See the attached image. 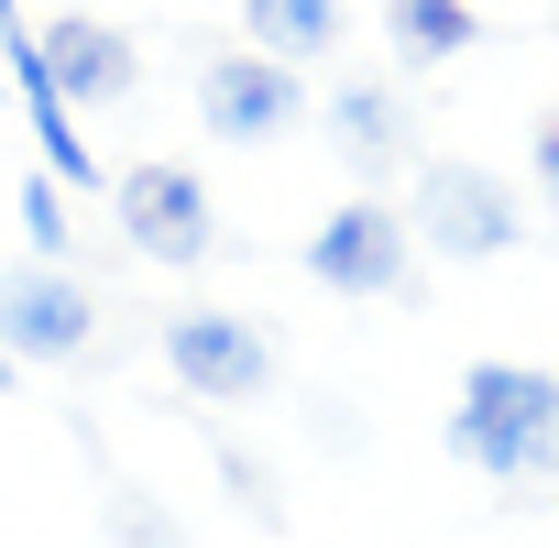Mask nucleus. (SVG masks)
<instances>
[{
  "label": "nucleus",
  "instance_id": "nucleus-1",
  "mask_svg": "<svg viewBox=\"0 0 559 548\" xmlns=\"http://www.w3.org/2000/svg\"><path fill=\"white\" fill-rule=\"evenodd\" d=\"M450 450L483 483H559V373L472 362L461 395H450Z\"/></svg>",
  "mask_w": 559,
  "mask_h": 548
},
{
  "label": "nucleus",
  "instance_id": "nucleus-2",
  "mask_svg": "<svg viewBox=\"0 0 559 548\" xmlns=\"http://www.w3.org/2000/svg\"><path fill=\"white\" fill-rule=\"evenodd\" d=\"M406 230H417V252H439V263H504V252L526 241V198H515L493 165H472V154H428L417 187H406Z\"/></svg>",
  "mask_w": 559,
  "mask_h": 548
},
{
  "label": "nucleus",
  "instance_id": "nucleus-3",
  "mask_svg": "<svg viewBox=\"0 0 559 548\" xmlns=\"http://www.w3.org/2000/svg\"><path fill=\"white\" fill-rule=\"evenodd\" d=\"M308 274L330 297H406L417 286V230L395 198H341L319 230H308Z\"/></svg>",
  "mask_w": 559,
  "mask_h": 548
},
{
  "label": "nucleus",
  "instance_id": "nucleus-4",
  "mask_svg": "<svg viewBox=\"0 0 559 548\" xmlns=\"http://www.w3.org/2000/svg\"><path fill=\"white\" fill-rule=\"evenodd\" d=\"M165 373L198 406H252V395H274V341L241 308H176L165 319Z\"/></svg>",
  "mask_w": 559,
  "mask_h": 548
},
{
  "label": "nucleus",
  "instance_id": "nucleus-5",
  "mask_svg": "<svg viewBox=\"0 0 559 548\" xmlns=\"http://www.w3.org/2000/svg\"><path fill=\"white\" fill-rule=\"evenodd\" d=\"M319 132H330V154H341L352 198H384V187L417 165V110H406V88H395V78H341V88L319 99Z\"/></svg>",
  "mask_w": 559,
  "mask_h": 548
},
{
  "label": "nucleus",
  "instance_id": "nucleus-6",
  "mask_svg": "<svg viewBox=\"0 0 559 548\" xmlns=\"http://www.w3.org/2000/svg\"><path fill=\"white\" fill-rule=\"evenodd\" d=\"M110 219L143 263H209L219 252V198L198 187V165H132L110 187Z\"/></svg>",
  "mask_w": 559,
  "mask_h": 548
},
{
  "label": "nucleus",
  "instance_id": "nucleus-7",
  "mask_svg": "<svg viewBox=\"0 0 559 548\" xmlns=\"http://www.w3.org/2000/svg\"><path fill=\"white\" fill-rule=\"evenodd\" d=\"M198 121H209V143H286L297 121H308V78L297 67H274V56H209L198 67Z\"/></svg>",
  "mask_w": 559,
  "mask_h": 548
},
{
  "label": "nucleus",
  "instance_id": "nucleus-8",
  "mask_svg": "<svg viewBox=\"0 0 559 548\" xmlns=\"http://www.w3.org/2000/svg\"><path fill=\"white\" fill-rule=\"evenodd\" d=\"M99 341V297L67 263H12L0 274V352L12 362H78Z\"/></svg>",
  "mask_w": 559,
  "mask_h": 548
},
{
  "label": "nucleus",
  "instance_id": "nucleus-9",
  "mask_svg": "<svg viewBox=\"0 0 559 548\" xmlns=\"http://www.w3.org/2000/svg\"><path fill=\"white\" fill-rule=\"evenodd\" d=\"M34 45H45V67H56V99H67V110L132 99V78H143V67H132V34H121V23H99V12H56Z\"/></svg>",
  "mask_w": 559,
  "mask_h": 548
},
{
  "label": "nucleus",
  "instance_id": "nucleus-10",
  "mask_svg": "<svg viewBox=\"0 0 559 548\" xmlns=\"http://www.w3.org/2000/svg\"><path fill=\"white\" fill-rule=\"evenodd\" d=\"M341 34H352V0H241V45L274 56V67L341 56Z\"/></svg>",
  "mask_w": 559,
  "mask_h": 548
},
{
  "label": "nucleus",
  "instance_id": "nucleus-11",
  "mask_svg": "<svg viewBox=\"0 0 559 548\" xmlns=\"http://www.w3.org/2000/svg\"><path fill=\"white\" fill-rule=\"evenodd\" d=\"M384 45L406 67H450V56L483 45V12H472V0H384Z\"/></svg>",
  "mask_w": 559,
  "mask_h": 548
},
{
  "label": "nucleus",
  "instance_id": "nucleus-12",
  "mask_svg": "<svg viewBox=\"0 0 559 548\" xmlns=\"http://www.w3.org/2000/svg\"><path fill=\"white\" fill-rule=\"evenodd\" d=\"M23 241H34V263H56L78 230H67V198H56V176H34L23 187Z\"/></svg>",
  "mask_w": 559,
  "mask_h": 548
},
{
  "label": "nucleus",
  "instance_id": "nucleus-13",
  "mask_svg": "<svg viewBox=\"0 0 559 548\" xmlns=\"http://www.w3.org/2000/svg\"><path fill=\"white\" fill-rule=\"evenodd\" d=\"M537 187H548V209H559V110L537 121Z\"/></svg>",
  "mask_w": 559,
  "mask_h": 548
},
{
  "label": "nucleus",
  "instance_id": "nucleus-14",
  "mask_svg": "<svg viewBox=\"0 0 559 548\" xmlns=\"http://www.w3.org/2000/svg\"><path fill=\"white\" fill-rule=\"evenodd\" d=\"M0 406H12V352H0Z\"/></svg>",
  "mask_w": 559,
  "mask_h": 548
},
{
  "label": "nucleus",
  "instance_id": "nucleus-15",
  "mask_svg": "<svg viewBox=\"0 0 559 548\" xmlns=\"http://www.w3.org/2000/svg\"><path fill=\"white\" fill-rule=\"evenodd\" d=\"M0 23H23V12H12V0H0Z\"/></svg>",
  "mask_w": 559,
  "mask_h": 548
}]
</instances>
